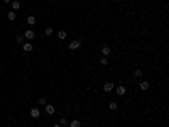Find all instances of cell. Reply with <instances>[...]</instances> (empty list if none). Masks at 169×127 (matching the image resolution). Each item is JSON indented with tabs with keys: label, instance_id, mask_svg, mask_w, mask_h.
<instances>
[{
	"label": "cell",
	"instance_id": "1",
	"mask_svg": "<svg viewBox=\"0 0 169 127\" xmlns=\"http://www.w3.org/2000/svg\"><path fill=\"white\" fill-rule=\"evenodd\" d=\"M79 48H81V41H79V39H74V41L69 43V49L71 51H76V49H79Z\"/></svg>",
	"mask_w": 169,
	"mask_h": 127
},
{
	"label": "cell",
	"instance_id": "2",
	"mask_svg": "<svg viewBox=\"0 0 169 127\" xmlns=\"http://www.w3.org/2000/svg\"><path fill=\"white\" fill-rule=\"evenodd\" d=\"M34 37H36V32H34L32 29H29V31H25V32H24V39H27V41H32Z\"/></svg>",
	"mask_w": 169,
	"mask_h": 127
},
{
	"label": "cell",
	"instance_id": "3",
	"mask_svg": "<svg viewBox=\"0 0 169 127\" xmlns=\"http://www.w3.org/2000/svg\"><path fill=\"white\" fill-rule=\"evenodd\" d=\"M115 93H117V95H120V97H124V95L127 93V90H125V87H124V85H118L117 88H115Z\"/></svg>",
	"mask_w": 169,
	"mask_h": 127
},
{
	"label": "cell",
	"instance_id": "4",
	"mask_svg": "<svg viewBox=\"0 0 169 127\" xmlns=\"http://www.w3.org/2000/svg\"><path fill=\"white\" fill-rule=\"evenodd\" d=\"M149 87H151V85H149V81H147V80H142V81L139 83V88H140L142 92H147V90H149Z\"/></svg>",
	"mask_w": 169,
	"mask_h": 127
},
{
	"label": "cell",
	"instance_id": "5",
	"mask_svg": "<svg viewBox=\"0 0 169 127\" xmlns=\"http://www.w3.org/2000/svg\"><path fill=\"white\" fill-rule=\"evenodd\" d=\"M31 117H32V119H39V117H41V110L37 109V107L31 109Z\"/></svg>",
	"mask_w": 169,
	"mask_h": 127
},
{
	"label": "cell",
	"instance_id": "6",
	"mask_svg": "<svg viewBox=\"0 0 169 127\" xmlns=\"http://www.w3.org/2000/svg\"><path fill=\"white\" fill-rule=\"evenodd\" d=\"M10 7H12V10H14V12L19 10V9H20V2H19V0H12V2H10Z\"/></svg>",
	"mask_w": 169,
	"mask_h": 127
},
{
	"label": "cell",
	"instance_id": "7",
	"mask_svg": "<svg viewBox=\"0 0 169 127\" xmlns=\"http://www.w3.org/2000/svg\"><path fill=\"white\" fill-rule=\"evenodd\" d=\"M44 107H46V114H47V115H52V114L56 112L54 105H44Z\"/></svg>",
	"mask_w": 169,
	"mask_h": 127
},
{
	"label": "cell",
	"instance_id": "8",
	"mask_svg": "<svg viewBox=\"0 0 169 127\" xmlns=\"http://www.w3.org/2000/svg\"><path fill=\"white\" fill-rule=\"evenodd\" d=\"M7 19H9L10 22H14V20H15V19H17L15 12H14V10H9V12H7Z\"/></svg>",
	"mask_w": 169,
	"mask_h": 127
},
{
	"label": "cell",
	"instance_id": "9",
	"mask_svg": "<svg viewBox=\"0 0 169 127\" xmlns=\"http://www.w3.org/2000/svg\"><path fill=\"white\" fill-rule=\"evenodd\" d=\"M110 53H112V49H110L108 46H103V48H101V54L105 56V58H107V56L110 54Z\"/></svg>",
	"mask_w": 169,
	"mask_h": 127
},
{
	"label": "cell",
	"instance_id": "10",
	"mask_svg": "<svg viewBox=\"0 0 169 127\" xmlns=\"http://www.w3.org/2000/svg\"><path fill=\"white\" fill-rule=\"evenodd\" d=\"M25 22H27L29 26H34V24L37 22V19H36V17H34V15H29V17H27V20H25Z\"/></svg>",
	"mask_w": 169,
	"mask_h": 127
},
{
	"label": "cell",
	"instance_id": "11",
	"mask_svg": "<svg viewBox=\"0 0 169 127\" xmlns=\"http://www.w3.org/2000/svg\"><path fill=\"white\" fill-rule=\"evenodd\" d=\"M66 37H68L66 31H59V32H58V39H59V41H64Z\"/></svg>",
	"mask_w": 169,
	"mask_h": 127
},
{
	"label": "cell",
	"instance_id": "12",
	"mask_svg": "<svg viewBox=\"0 0 169 127\" xmlns=\"http://www.w3.org/2000/svg\"><path fill=\"white\" fill-rule=\"evenodd\" d=\"M69 127H81V122L78 119H73V120L69 122Z\"/></svg>",
	"mask_w": 169,
	"mask_h": 127
},
{
	"label": "cell",
	"instance_id": "13",
	"mask_svg": "<svg viewBox=\"0 0 169 127\" xmlns=\"http://www.w3.org/2000/svg\"><path fill=\"white\" fill-rule=\"evenodd\" d=\"M103 90H105V92H112L113 90V83H105V85H103Z\"/></svg>",
	"mask_w": 169,
	"mask_h": 127
},
{
	"label": "cell",
	"instance_id": "14",
	"mask_svg": "<svg viewBox=\"0 0 169 127\" xmlns=\"http://www.w3.org/2000/svg\"><path fill=\"white\" fill-rule=\"evenodd\" d=\"M68 124H69V120H68L66 117H63V119H59V125H61V127H66Z\"/></svg>",
	"mask_w": 169,
	"mask_h": 127
},
{
	"label": "cell",
	"instance_id": "15",
	"mask_svg": "<svg viewBox=\"0 0 169 127\" xmlns=\"http://www.w3.org/2000/svg\"><path fill=\"white\" fill-rule=\"evenodd\" d=\"M108 109H110V110H117L118 103H117V102H110V103H108Z\"/></svg>",
	"mask_w": 169,
	"mask_h": 127
},
{
	"label": "cell",
	"instance_id": "16",
	"mask_svg": "<svg viewBox=\"0 0 169 127\" xmlns=\"http://www.w3.org/2000/svg\"><path fill=\"white\" fill-rule=\"evenodd\" d=\"M24 51H25V53H31V51H32V44H31V43H25V44H24Z\"/></svg>",
	"mask_w": 169,
	"mask_h": 127
},
{
	"label": "cell",
	"instance_id": "17",
	"mask_svg": "<svg viewBox=\"0 0 169 127\" xmlns=\"http://www.w3.org/2000/svg\"><path fill=\"white\" fill-rule=\"evenodd\" d=\"M134 76H135V78H142V76H144L142 70H135V71H134Z\"/></svg>",
	"mask_w": 169,
	"mask_h": 127
},
{
	"label": "cell",
	"instance_id": "18",
	"mask_svg": "<svg viewBox=\"0 0 169 127\" xmlns=\"http://www.w3.org/2000/svg\"><path fill=\"white\" fill-rule=\"evenodd\" d=\"M52 32H54V31H52V27H46L44 29V34H46V36H52Z\"/></svg>",
	"mask_w": 169,
	"mask_h": 127
},
{
	"label": "cell",
	"instance_id": "19",
	"mask_svg": "<svg viewBox=\"0 0 169 127\" xmlns=\"http://www.w3.org/2000/svg\"><path fill=\"white\" fill-rule=\"evenodd\" d=\"M100 65H101V66H107V65H108V59L105 58V56H103V58L100 59Z\"/></svg>",
	"mask_w": 169,
	"mask_h": 127
},
{
	"label": "cell",
	"instance_id": "20",
	"mask_svg": "<svg viewBox=\"0 0 169 127\" xmlns=\"http://www.w3.org/2000/svg\"><path fill=\"white\" fill-rule=\"evenodd\" d=\"M15 41H17V43H24V36H22V34H17Z\"/></svg>",
	"mask_w": 169,
	"mask_h": 127
},
{
	"label": "cell",
	"instance_id": "21",
	"mask_svg": "<svg viewBox=\"0 0 169 127\" xmlns=\"http://www.w3.org/2000/svg\"><path fill=\"white\" fill-rule=\"evenodd\" d=\"M37 103H39V105H46V98H44V97H41V98L37 100Z\"/></svg>",
	"mask_w": 169,
	"mask_h": 127
},
{
	"label": "cell",
	"instance_id": "22",
	"mask_svg": "<svg viewBox=\"0 0 169 127\" xmlns=\"http://www.w3.org/2000/svg\"><path fill=\"white\" fill-rule=\"evenodd\" d=\"M12 0H4V4H10Z\"/></svg>",
	"mask_w": 169,
	"mask_h": 127
},
{
	"label": "cell",
	"instance_id": "23",
	"mask_svg": "<svg viewBox=\"0 0 169 127\" xmlns=\"http://www.w3.org/2000/svg\"><path fill=\"white\" fill-rule=\"evenodd\" d=\"M52 127H61V125H59V124H56V125H52Z\"/></svg>",
	"mask_w": 169,
	"mask_h": 127
},
{
	"label": "cell",
	"instance_id": "24",
	"mask_svg": "<svg viewBox=\"0 0 169 127\" xmlns=\"http://www.w3.org/2000/svg\"><path fill=\"white\" fill-rule=\"evenodd\" d=\"M115 2H120V0H115Z\"/></svg>",
	"mask_w": 169,
	"mask_h": 127
}]
</instances>
